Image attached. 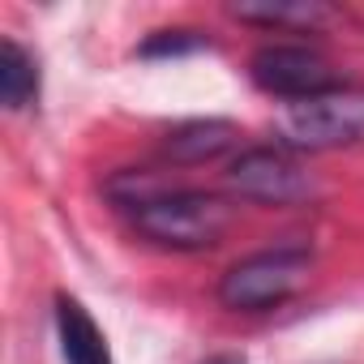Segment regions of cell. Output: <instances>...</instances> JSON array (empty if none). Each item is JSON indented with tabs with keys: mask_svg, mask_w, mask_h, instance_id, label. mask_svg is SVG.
<instances>
[{
	"mask_svg": "<svg viewBox=\"0 0 364 364\" xmlns=\"http://www.w3.org/2000/svg\"><path fill=\"white\" fill-rule=\"evenodd\" d=\"M206 364H245L240 355H215V360H206Z\"/></svg>",
	"mask_w": 364,
	"mask_h": 364,
	"instance_id": "11",
	"label": "cell"
},
{
	"mask_svg": "<svg viewBox=\"0 0 364 364\" xmlns=\"http://www.w3.org/2000/svg\"><path fill=\"white\" fill-rule=\"evenodd\" d=\"M107 193L116 198L120 210H129L133 228L163 249H180V253L215 249L232 228V206L223 198L193 193V189H159L141 171L116 176Z\"/></svg>",
	"mask_w": 364,
	"mask_h": 364,
	"instance_id": "1",
	"label": "cell"
},
{
	"mask_svg": "<svg viewBox=\"0 0 364 364\" xmlns=\"http://www.w3.org/2000/svg\"><path fill=\"white\" fill-rule=\"evenodd\" d=\"M283 141L296 150H338L364 141V90L334 86L317 99L287 103L279 116Z\"/></svg>",
	"mask_w": 364,
	"mask_h": 364,
	"instance_id": "3",
	"label": "cell"
},
{
	"mask_svg": "<svg viewBox=\"0 0 364 364\" xmlns=\"http://www.w3.org/2000/svg\"><path fill=\"white\" fill-rule=\"evenodd\" d=\"M240 22L253 26H274V31H309L330 18V5L317 0H257V5H232Z\"/></svg>",
	"mask_w": 364,
	"mask_h": 364,
	"instance_id": "8",
	"label": "cell"
},
{
	"mask_svg": "<svg viewBox=\"0 0 364 364\" xmlns=\"http://www.w3.org/2000/svg\"><path fill=\"white\" fill-rule=\"evenodd\" d=\"M35 99H39V65L22 43L5 39L0 43V103L9 112H22Z\"/></svg>",
	"mask_w": 364,
	"mask_h": 364,
	"instance_id": "9",
	"label": "cell"
},
{
	"mask_svg": "<svg viewBox=\"0 0 364 364\" xmlns=\"http://www.w3.org/2000/svg\"><path fill=\"white\" fill-rule=\"evenodd\" d=\"M309 270H313L309 249H296V245L266 249V253L236 262L219 279V300L236 313H266V309L287 304L309 283Z\"/></svg>",
	"mask_w": 364,
	"mask_h": 364,
	"instance_id": "2",
	"label": "cell"
},
{
	"mask_svg": "<svg viewBox=\"0 0 364 364\" xmlns=\"http://www.w3.org/2000/svg\"><path fill=\"white\" fill-rule=\"evenodd\" d=\"M202 39H193V31H159L150 43H141V56H176V52H198Z\"/></svg>",
	"mask_w": 364,
	"mask_h": 364,
	"instance_id": "10",
	"label": "cell"
},
{
	"mask_svg": "<svg viewBox=\"0 0 364 364\" xmlns=\"http://www.w3.org/2000/svg\"><path fill=\"white\" fill-rule=\"evenodd\" d=\"M56 338L65 364H112V347L82 300L56 296Z\"/></svg>",
	"mask_w": 364,
	"mask_h": 364,
	"instance_id": "6",
	"label": "cell"
},
{
	"mask_svg": "<svg viewBox=\"0 0 364 364\" xmlns=\"http://www.w3.org/2000/svg\"><path fill=\"white\" fill-rule=\"evenodd\" d=\"M228 180L245 202H262V206H300L313 198V176L287 150H274V146L245 150L228 167Z\"/></svg>",
	"mask_w": 364,
	"mask_h": 364,
	"instance_id": "5",
	"label": "cell"
},
{
	"mask_svg": "<svg viewBox=\"0 0 364 364\" xmlns=\"http://www.w3.org/2000/svg\"><path fill=\"white\" fill-rule=\"evenodd\" d=\"M240 141V129L232 120H189L176 133H167V154L176 163H206L228 154Z\"/></svg>",
	"mask_w": 364,
	"mask_h": 364,
	"instance_id": "7",
	"label": "cell"
},
{
	"mask_svg": "<svg viewBox=\"0 0 364 364\" xmlns=\"http://www.w3.org/2000/svg\"><path fill=\"white\" fill-rule=\"evenodd\" d=\"M249 77L257 90H266L270 99H287V103H304V99H317V95L338 86L330 60L313 48H300V43L257 48L249 60Z\"/></svg>",
	"mask_w": 364,
	"mask_h": 364,
	"instance_id": "4",
	"label": "cell"
}]
</instances>
